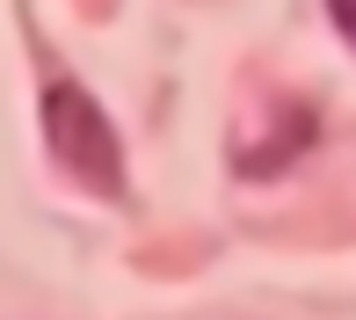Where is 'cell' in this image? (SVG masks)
Returning <instances> with one entry per match:
<instances>
[{
  "instance_id": "cell-1",
  "label": "cell",
  "mask_w": 356,
  "mask_h": 320,
  "mask_svg": "<svg viewBox=\"0 0 356 320\" xmlns=\"http://www.w3.org/2000/svg\"><path fill=\"white\" fill-rule=\"evenodd\" d=\"M44 138H51V160L73 182H88L95 197H124V146L88 88H73V80L44 88Z\"/></svg>"
},
{
  "instance_id": "cell-2",
  "label": "cell",
  "mask_w": 356,
  "mask_h": 320,
  "mask_svg": "<svg viewBox=\"0 0 356 320\" xmlns=\"http://www.w3.org/2000/svg\"><path fill=\"white\" fill-rule=\"evenodd\" d=\"M327 15H334V29L356 44V0H327Z\"/></svg>"
}]
</instances>
